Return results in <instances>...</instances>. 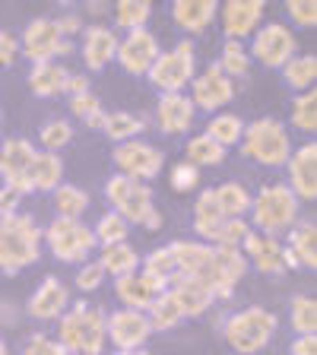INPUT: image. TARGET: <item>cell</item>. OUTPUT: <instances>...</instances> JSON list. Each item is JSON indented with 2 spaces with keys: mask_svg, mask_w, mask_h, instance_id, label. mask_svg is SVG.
<instances>
[{
  "mask_svg": "<svg viewBox=\"0 0 317 355\" xmlns=\"http://www.w3.org/2000/svg\"><path fill=\"white\" fill-rule=\"evenodd\" d=\"M54 22H58L60 35L70 38V42H74L76 32H83V16L80 13H60V16H54Z\"/></svg>",
  "mask_w": 317,
  "mask_h": 355,
  "instance_id": "f5cc1de1",
  "label": "cell"
},
{
  "mask_svg": "<svg viewBox=\"0 0 317 355\" xmlns=\"http://www.w3.org/2000/svg\"><path fill=\"white\" fill-rule=\"evenodd\" d=\"M111 16H114V26L127 32H137V29H146L149 16H153V3L149 0H118L111 7Z\"/></svg>",
  "mask_w": 317,
  "mask_h": 355,
  "instance_id": "d6a6232c",
  "label": "cell"
},
{
  "mask_svg": "<svg viewBox=\"0 0 317 355\" xmlns=\"http://www.w3.org/2000/svg\"><path fill=\"white\" fill-rule=\"evenodd\" d=\"M302 200L289 191L286 181H273V184H264L251 200V225L254 232H264V235H280L289 232L302 216H298Z\"/></svg>",
  "mask_w": 317,
  "mask_h": 355,
  "instance_id": "8992f818",
  "label": "cell"
},
{
  "mask_svg": "<svg viewBox=\"0 0 317 355\" xmlns=\"http://www.w3.org/2000/svg\"><path fill=\"white\" fill-rule=\"evenodd\" d=\"M44 229L29 213H13L0 219V273H19L42 257Z\"/></svg>",
  "mask_w": 317,
  "mask_h": 355,
  "instance_id": "6da1fadb",
  "label": "cell"
},
{
  "mask_svg": "<svg viewBox=\"0 0 317 355\" xmlns=\"http://www.w3.org/2000/svg\"><path fill=\"white\" fill-rule=\"evenodd\" d=\"M105 333H108L111 346L121 349V352H127V349H146V340L153 336V324H149L146 311L121 308L105 318Z\"/></svg>",
  "mask_w": 317,
  "mask_h": 355,
  "instance_id": "4fadbf2b",
  "label": "cell"
},
{
  "mask_svg": "<svg viewBox=\"0 0 317 355\" xmlns=\"http://www.w3.org/2000/svg\"><path fill=\"white\" fill-rule=\"evenodd\" d=\"M111 355H153V352H146V349H127V352H121V349H114Z\"/></svg>",
  "mask_w": 317,
  "mask_h": 355,
  "instance_id": "6f0895ef",
  "label": "cell"
},
{
  "mask_svg": "<svg viewBox=\"0 0 317 355\" xmlns=\"http://www.w3.org/2000/svg\"><path fill=\"white\" fill-rule=\"evenodd\" d=\"M80 54H83V64L89 70H105V67L114 60L118 54V32L105 26V22H92V26H83L80 32Z\"/></svg>",
  "mask_w": 317,
  "mask_h": 355,
  "instance_id": "ac0fdd59",
  "label": "cell"
},
{
  "mask_svg": "<svg viewBox=\"0 0 317 355\" xmlns=\"http://www.w3.org/2000/svg\"><path fill=\"white\" fill-rule=\"evenodd\" d=\"M70 111H74L80 121H89L92 114L102 111V102H98V96L89 89V92H83V96H70Z\"/></svg>",
  "mask_w": 317,
  "mask_h": 355,
  "instance_id": "f907efd6",
  "label": "cell"
},
{
  "mask_svg": "<svg viewBox=\"0 0 317 355\" xmlns=\"http://www.w3.org/2000/svg\"><path fill=\"white\" fill-rule=\"evenodd\" d=\"M98 263H102L105 276H114V279H121V276H130L140 270L143 257L137 254V248L127 241L121 244H108V248H102V257H98Z\"/></svg>",
  "mask_w": 317,
  "mask_h": 355,
  "instance_id": "f1b7e54d",
  "label": "cell"
},
{
  "mask_svg": "<svg viewBox=\"0 0 317 355\" xmlns=\"http://www.w3.org/2000/svg\"><path fill=\"white\" fill-rule=\"evenodd\" d=\"M248 54H251V60L270 67V70H282L298 54V38L286 22H266L254 32Z\"/></svg>",
  "mask_w": 317,
  "mask_h": 355,
  "instance_id": "30bf717a",
  "label": "cell"
},
{
  "mask_svg": "<svg viewBox=\"0 0 317 355\" xmlns=\"http://www.w3.org/2000/svg\"><path fill=\"white\" fill-rule=\"evenodd\" d=\"M207 137H213L219 146H238L241 143V133H244V121L238 118V114H229V111H219V114H213L207 124Z\"/></svg>",
  "mask_w": 317,
  "mask_h": 355,
  "instance_id": "8d00e7d4",
  "label": "cell"
},
{
  "mask_svg": "<svg viewBox=\"0 0 317 355\" xmlns=\"http://www.w3.org/2000/svg\"><path fill=\"white\" fill-rule=\"evenodd\" d=\"M222 222H225V216H222L219 203H216V193H213V187H209V191H203L197 197V207H194V232L207 244H216Z\"/></svg>",
  "mask_w": 317,
  "mask_h": 355,
  "instance_id": "4316f807",
  "label": "cell"
},
{
  "mask_svg": "<svg viewBox=\"0 0 317 355\" xmlns=\"http://www.w3.org/2000/svg\"><path fill=\"white\" fill-rule=\"evenodd\" d=\"M35 155H38V146L32 140H26V137L0 140V178H3V184L19 191L22 197L32 193L29 168H32V159H35Z\"/></svg>",
  "mask_w": 317,
  "mask_h": 355,
  "instance_id": "7c38bea8",
  "label": "cell"
},
{
  "mask_svg": "<svg viewBox=\"0 0 317 355\" xmlns=\"http://www.w3.org/2000/svg\"><path fill=\"white\" fill-rule=\"evenodd\" d=\"M44 244L51 251L54 260L60 263H86V257L96 251V232L92 225H86L83 219H67V216H58V219L44 229Z\"/></svg>",
  "mask_w": 317,
  "mask_h": 355,
  "instance_id": "52a82bcc",
  "label": "cell"
},
{
  "mask_svg": "<svg viewBox=\"0 0 317 355\" xmlns=\"http://www.w3.org/2000/svg\"><path fill=\"white\" fill-rule=\"evenodd\" d=\"M127 229H130V225H127V219H121L118 213H114V209H111V213H105L102 219L96 222V241L102 244V248H108V244H121V241H127Z\"/></svg>",
  "mask_w": 317,
  "mask_h": 355,
  "instance_id": "ee69618b",
  "label": "cell"
},
{
  "mask_svg": "<svg viewBox=\"0 0 317 355\" xmlns=\"http://www.w3.org/2000/svg\"><path fill=\"white\" fill-rule=\"evenodd\" d=\"M289 124L302 133H314L317 130V92L314 89H305L292 98V108H289Z\"/></svg>",
  "mask_w": 317,
  "mask_h": 355,
  "instance_id": "d590c367",
  "label": "cell"
},
{
  "mask_svg": "<svg viewBox=\"0 0 317 355\" xmlns=\"http://www.w3.org/2000/svg\"><path fill=\"white\" fill-rule=\"evenodd\" d=\"M216 260H219V279H222V288L235 292V286L241 282V276L248 273V257L241 254V248H219L216 244Z\"/></svg>",
  "mask_w": 317,
  "mask_h": 355,
  "instance_id": "1f68e13d",
  "label": "cell"
},
{
  "mask_svg": "<svg viewBox=\"0 0 317 355\" xmlns=\"http://www.w3.org/2000/svg\"><path fill=\"white\" fill-rule=\"evenodd\" d=\"M292 355H317V340L314 336H295L292 346H289Z\"/></svg>",
  "mask_w": 317,
  "mask_h": 355,
  "instance_id": "db71d44e",
  "label": "cell"
},
{
  "mask_svg": "<svg viewBox=\"0 0 317 355\" xmlns=\"http://www.w3.org/2000/svg\"><path fill=\"white\" fill-rule=\"evenodd\" d=\"M159 51H162V48H159V38L149 29H137V32H127L124 38H118V54H114V60H118L130 76H146L153 60L159 58Z\"/></svg>",
  "mask_w": 317,
  "mask_h": 355,
  "instance_id": "9a60e30c",
  "label": "cell"
},
{
  "mask_svg": "<svg viewBox=\"0 0 317 355\" xmlns=\"http://www.w3.org/2000/svg\"><path fill=\"white\" fill-rule=\"evenodd\" d=\"M89 76L86 73H70V80H67V98L70 96H83V92H89Z\"/></svg>",
  "mask_w": 317,
  "mask_h": 355,
  "instance_id": "11a10c76",
  "label": "cell"
},
{
  "mask_svg": "<svg viewBox=\"0 0 317 355\" xmlns=\"http://www.w3.org/2000/svg\"><path fill=\"white\" fill-rule=\"evenodd\" d=\"M248 232H251L248 219H225L222 222V229H219L216 244H219V248H241V241L248 238Z\"/></svg>",
  "mask_w": 317,
  "mask_h": 355,
  "instance_id": "bcb514c9",
  "label": "cell"
},
{
  "mask_svg": "<svg viewBox=\"0 0 317 355\" xmlns=\"http://www.w3.org/2000/svg\"><path fill=\"white\" fill-rule=\"evenodd\" d=\"M169 292L175 295V302H178V308H181V314H185V320L207 314L216 302V295L203 286V282L187 279V276H175V279L169 282Z\"/></svg>",
  "mask_w": 317,
  "mask_h": 355,
  "instance_id": "cb8c5ba5",
  "label": "cell"
},
{
  "mask_svg": "<svg viewBox=\"0 0 317 355\" xmlns=\"http://www.w3.org/2000/svg\"><path fill=\"white\" fill-rule=\"evenodd\" d=\"M241 254L248 257V263H254V270L266 276H276V273H286V244L280 241L276 235H264V232H248V238L241 241Z\"/></svg>",
  "mask_w": 317,
  "mask_h": 355,
  "instance_id": "d6986e66",
  "label": "cell"
},
{
  "mask_svg": "<svg viewBox=\"0 0 317 355\" xmlns=\"http://www.w3.org/2000/svg\"><path fill=\"white\" fill-rule=\"evenodd\" d=\"M19 51L32 60V64H44V60H58L64 54H74V42L60 35L54 16H35V19L22 29Z\"/></svg>",
  "mask_w": 317,
  "mask_h": 355,
  "instance_id": "9c48e42d",
  "label": "cell"
},
{
  "mask_svg": "<svg viewBox=\"0 0 317 355\" xmlns=\"http://www.w3.org/2000/svg\"><path fill=\"white\" fill-rule=\"evenodd\" d=\"M194 114L197 108L185 92H169V96H159V105H155V127L169 137H178V133L191 130Z\"/></svg>",
  "mask_w": 317,
  "mask_h": 355,
  "instance_id": "7402d4cb",
  "label": "cell"
},
{
  "mask_svg": "<svg viewBox=\"0 0 317 355\" xmlns=\"http://www.w3.org/2000/svg\"><path fill=\"white\" fill-rule=\"evenodd\" d=\"M0 124H3V114H0Z\"/></svg>",
  "mask_w": 317,
  "mask_h": 355,
  "instance_id": "91938a15",
  "label": "cell"
},
{
  "mask_svg": "<svg viewBox=\"0 0 317 355\" xmlns=\"http://www.w3.org/2000/svg\"><path fill=\"white\" fill-rule=\"evenodd\" d=\"M86 13L89 16H105L108 13V7H105L102 0H92V3H86Z\"/></svg>",
  "mask_w": 317,
  "mask_h": 355,
  "instance_id": "9f6ffc18",
  "label": "cell"
},
{
  "mask_svg": "<svg viewBox=\"0 0 317 355\" xmlns=\"http://www.w3.org/2000/svg\"><path fill=\"white\" fill-rule=\"evenodd\" d=\"M197 76V54H194L191 42H178L169 51H159V58L153 60L146 80L153 83L162 96L169 92H185L191 86V80Z\"/></svg>",
  "mask_w": 317,
  "mask_h": 355,
  "instance_id": "ba28073f",
  "label": "cell"
},
{
  "mask_svg": "<svg viewBox=\"0 0 317 355\" xmlns=\"http://www.w3.org/2000/svg\"><path fill=\"white\" fill-rule=\"evenodd\" d=\"M219 16V3L216 0H175L171 3V19L178 29H185L187 35H200L213 26Z\"/></svg>",
  "mask_w": 317,
  "mask_h": 355,
  "instance_id": "603a6c76",
  "label": "cell"
},
{
  "mask_svg": "<svg viewBox=\"0 0 317 355\" xmlns=\"http://www.w3.org/2000/svg\"><path fill=\"white\" fill-rule=\"evenodd\" d=\"M105 197L114 207V213L121 219H127V225H146L149 232H155L162 225V216L153 207V187L146 181L127 175H111L105 181Z\"/></svg>",
  "mask_w": 317,
  "mask_h": 355,
  "instance_id": "277c9868",
  "label": "cell"
},
{
  "mask_svg": "<svg viewBox=\"0 0 317 355\" xmlns=\"http://www.w3.org/2000/svg\"><path fill=\"white\" fill-rule=\"evenodd\" d=\"M191 105L200 111H213L219 114L222 105H229L235 98V83L219 70V64H209L203 73H197L191 80Z\"/></svg>",
  "mask_w": 317,
  "mask_h": 355,
  "instance_id": "5bb4252c",
  "label": "cell"
},
{
  "mask_svg": "<svg viewBox=\"0 0 317 355\" xmlns=\"http://www.w3.org/2000/svg\"><path fill=\"white\" fill-rule=\"evenodd\" d=\"M51 197H54V209H58V216H67V219H80V216L89 209V193L76 184L54 187Z\"/></svg>",
  "mask_w": 317,
  "mask_h": 355,
  "instance_id": "ab89813d",
  "label": "cell"
},
{
  "mask_svg": "<svg viewBox=\"0 0 317 355\" xmlns=\"http://www.w3.org/2000/svg\"><path fill=\"white\" fill-rule=\"evenodd\" d=\"M111 159L118 165V175L137 178V181H153V178H159L165 168V153L159 146H153L149 140H143V137L118 143L114 153H111Z\"/></svg>",
  "mask_w": 317,
  "mask_h": 355,
  "instance_id": "8fae6325",
  "label": "cell"
},
{
  "mask_svg": "<svg viewBox=\"0 0 317 355\" xmlns=\"http://www.w3.org/2000/svg\"><path fill=\"white\" fill-rule=\"evenodd\" d=\"M67 308H70V292H67V282L60 276H44L26 302V314L32 320H42V324L58 320Z\"/></svg>",
  "mask_w": 317,
  "mask_h": 355,
  "instance_id": "e0dca14e",
  "label": "cell"
},
{
  "mask_svg": "<svg viewBox=\"0 0 317 355\" xmlns=\"http://www.w3.org/2000/svg\"><path fill=\"white\" fill-rule=\"evenodd\" d=\"M146 318H149V324H153V330H171V327H178L181 320H185V314H181V308H178L175 295L165 288L162 295L146 308Z\"/></svg>",
  "mask_w": 317,
  "mask_h": 355,
  "instance_id": "60d3db41",
  "label": "cell"
},
{
  "mask_svg": "<svg viewBox=\"0 0 317 355\" xmlns=\"http://www.w3.org/2000/svg\"><path fill=\"white\" fill-rule=\"evenodd\" d=\"M216 64H219V70L229 76L232 83L241 80V76H248L251 73V54H248V44L225 38V44H222V58L216 60Z\"/></svg>",
  "mask_w": 317,
  "mask_h": 355,
  "instance_id": "e575fe53",
  "label": "cell"
},
{
  "mask_svg": "<svg viewBox=\"0 0 317 355\" xmlns=\"http://www.w3.org/2000/svg\"><path fill=\"white\" fill-rule=\"evenodd\" d=\"M264 13H266L264 0H229L222 7V32L232 42H244L248 35H254L260 29Z\"/></svg>",
  "mask_w": 317,
  "mask_h": 355,
  "instance_id": "ffe728a7",
  "label": "cell"
},
{
  "mask_svg": "<svg viewBox=\"0 0 317 355\" xmlns=\"http://www.w3.org/2000/svg\"><path fill=\"white\" fill-rule=\"evenodd\" d=\"M102 282H105V270L98 260L80 263V270H76V288H80V292H96Z\"/></svg>",
  "mask_w": 317,
  "mask_h": 355,
  "instance_id": "681fc988",
  "label": "cell"
},
{
  "mask_svg": "<svg viewBox=\"0 0 317 355\" xmlns=\"http://www.w3.org/2000/svg\"><path fill=\"white\" fill-rule=\"evenodd\" d=\"M29 184H32V193L35 191L51 193L54 187L64 184V162H60L58 153L38 149V155L32 159V168H29Z\"/></svg>",
  "mask_w": 317,
  "mask_h": 355,
  "instance_id": "484cf974",
  "label": "cell"
},
{
  "mask_svg": "<svg viewBox=\"0 0 317 355\" xmlns=\"http://www.w3.org/2000/svg\"><path fill=\"white\" fill-rule=\"evenodd\" d=\"M19 203H22V193L19 191H13L10 184L0 187V219H3V216L19 213Z\"/></svg>",
  "mask_w": 317,
  "mask_h": 355,
  "instance_id": "816d5d0a",
  "label": "cell"
},
{
  "mask_svg": "<svg viewBox=\"0 0 317 355\" xmlns=\"http://www.w3.org/2000/svg\"><path fill=\"white\" fill-rule=\"evenodd\" d=\"M276 330H280V318L276 311L260 308V304H251V308L235 311L232 318H225L222 324V336L235 352L241 355H257L264 352L270 343H273Z\"/></svg>",
  "mask_w": 317,
  "mask_h": 355,
  "instance_id": "3957f363",
  "label": "cell"
},
{
  "mask_svg": "<svg viewBox=\"0 0 317 355\" xmlns=\"http://www.w3.org/2000/svg\"><path fill=\"white\" fill-rule=\"evenodd\" d=\"M289 324L298 336H314L317 333V302L314 295H295L289 302Z\"/></svg>",
  "mask_w": 317,
  "mask_h": 355,
  "instance_id": "f35d334b",
  "label": "cell"
},
{
  "mask_svg": "<svg viewBox=\"0 0 317 355\" xmlns=\"http://www.w3.org/2000/svg\"><path fill=\"white\" fill-rule=\"evenodd\" d=\"M169 181H171V187H175L178 193H187V191H194V187L200 184V168L197 165H191V162H178V165H171Z\"/></svg>",
  "mask_w": 317,
  "mask_h": 355,
  "instance_id": "7dc6e473",
  "label": "cell"
},
{
  "mask_svg": "<svg viewBox=\"0 0 317 355\" xmlns=\"http://www.w3.org/2000/svg\"><path fill=\"white\" fill-rule=\"evenodd\" d=\"M0 67H3V64H0Z\"/></svg>",
  "mask_w": 317,
  "mask_h": 355,
  "instance_id": "94428289",
  "label": "cell"
},
{
  "mask_svg": "<svg viewBox=\"0 0 317 355\" xmlns=\"http://www.w3.org/2000/svg\"><path fill=\"white\" fill-rule=\"evenodd\" d=\"M282 80L295 92H305V89H314V80H317V58L314 54H295L282 67Z\"/></svg>",
  "mask_w": 317,
  "mask_h": 355,
  "instance_id": "74e56055",
  "label": "cell"
},
{
  "mask_svg": "<svg viewBox=\"0 0 317 355\" xmlns=\"http://www.w3.org/2000/svg\"><path fill=\"white\" fill-rule=\"evenodd\" d=\"M67 80H70V70L64 64H58V60L32 64V70H29V89H32V96H38V98L67 96Z\"/></svg>",
  "mask_w": 317,
  "mask_h": 355,
  "instance_id": "d4e9b609",
  "label": "cell"
},
{
  "mask_svg": "<svg viewBox=\"0 0 317 355\" xmlns=\"http://www.w3.org/2000/svg\"><path fill=\"white\" fill-rule=\"evenodd\" d=\"M286 248L295 254L298 266L314 270L317 266V225H314V219H298L295 225L289 229Z\"/></svg>",
  "mask_w": 317,
  "mask_h": 355,
  "instance_id": "83f0119b",
  "label": "cell"
},
{
  "mask_svg": "<svg viewBox=\"0 0 317 355\" xmlns=\"http://www.w3.org/2000/svg\"><path fill=\"white\" fill-rule=\"evenodd\" d=\"M187 159L185 162L197 165V168H209V165H222L225 162V146H219V143L213 140V137H207V133H197V137H191L185 146Z\"/></svg>",
  "mask_w": 317,
  "mask_h": 355,
  "instance_id": "836d02e7",
  "label": "cell"
},
{
  "mask_svg": "<svg viewBox=\"0 0 317 355\" xmlns=\"http://www.w3.org/2000/svg\"><path fill=\"white\" fill-rule=\"evenodd\" d=\"M213 193H216V203H219L225 219H244V216L251 213L254 193L244 184H238V181H225V184L213 187Z\"/></svg>",
  "mask_w": 317,
  "mask_h": 355,
  "instance_id": "f546056e",
  "label": "cell"
},
{
  "mask_svg": "<svg viewBox=\"0 0 317 355\" xmlns=\"http://www.w3.org/2000/svg\"><path fill=\"white\" fill-rule=\"evenodd\" d=\"M19 355H67V349L60 346L54 336H44V333H32L29 340L22 343Z\"/></svg>",
  "mask_w": 317,
  "mask_h": 355,
  "instance_id": "c3c4849f",
  "label": "cell"
},
{
  "mask_svg": "<svg viewBox=\"0 0 317 355\" xmlns=\"http://www.w3.org/2000/svg\"><path fill=\"white\" fill-rule=\"evenodd\" d=\"M286 13H289V19L295 22L298 29H314L317 26V3L314 0H289Z\"/></svg>",
  "mask_w": 317,
  "mask_h": 355,
  "instance_id": "f6af8a7d",
  "label": "cell"
},
{
  "mask_svg": "<svg viewBox=\"0 0 317 355\" xmlns=\"http://www.w3.org/2000/svg\"><path fill=\"white\" fill-rule=\"evenodd\" d=\"M165 288H169L165 282L153 279V276L143 273V270L114 279V295L121 298V304H124V308H133V311H146L155 298L162 295Z\"/></svg>",
  "mask_w": 317,
  "mask_h": 355,
  "instance_id": "44dd1931",
  "label": "cell"
},
{
  "mask_svg": "<svg viewBox=\"0 0 317 355\" xmlns=\"http://www.w3.org/2000/svg\"><path fill=\"white\" fill-rule=\"evenodd\" d=\"M102 308H92L86 302H76L58 318V336L54 340L67 349V355H102L108 333H105Z\"/></svg>",
  "mask_w": 317,
  "mask_h": 355,
  "instance_id": "7a4b0ae2",
  "label": "cell"
},
{
  "mask_svg": "<svg viewBox=\"0 0 317 355\" xmlns=\"http://www.w3.org/2000/svg\"><path fill=\"white\" fill-rule=\"evenodd\" d=\"M102 130L108 140L127 143V140H137V137L146 130V118H143V114H133V111H111V114H105Z\"/></svg>",
  "mask_w": 317,
  "mask_h": 355,
  "instance_id": "4dcf8cb0",
  "label": "cell"
},
{
  "mask_svg": "<svg viewBox=\"0 0 317 355\" xmlns=\"http://www.w3.org/2000/svg\"><path fill=\"white\" fill-rule=\"evenodd\" d=\"M38 140H42L44 153H58V149L70 146V140H74V124H70L67 118L44 121L42 130H38Z\"/></svg>",
  "mask_w": 317,
  "mask_h": 355,
  "instance_id": "7bdbcfd3",
  "label": "cell"
},
{
  "mask_svg": "<svg viewBox=\"0 0 317 355\" xmlns=\"http://www.w3.org/2000/svg\"><path fill=\"white\" fill-rule=\"evenodd\" d=\"M286 171H289V191L295 193L298 200L311 203L317 197V146L314 140L302 143L298 149H292V155L286 159Z\"/></svg>",
  "mask_w": 317,
  "mask_h": 355,
  "instance_id": "2e32d148",
  "label": "cell"
},
{
  "mask_svg": "<svg viewBox=\"0 0 317 355\" xmlns=\"http://www.w3.org/2000/svg\"><path fill=\"white\" fill-rule=\"evenodd\" d=\"M238 146L251 162L264 165V168H282L286 159L292 155V149H295L289 127L276 118H257L251 124H244Z\"/></svg>",
  "mask_w": 317,
  "mask_h": 355,
  "instance_id": "5b68a950",
  "label": "cell"
},
{
  "mask_svg": "<svg viewBox=\"0 0 317 355\" xmlns=\"http://www.w3.org/2000/svg\"><path fill=\"white\" fill-rule=\"evenodd\" d=\"M140 270H143V273H149L153 279H159V282H165V286H169V282L178 276V266H175V257H171V251H169V244H165V248L149 251L146 257H143Z\"/></svg>",
  "mask_w": 317,
  "mask_h": 355,
  "instance_id": "b9f144b4",
  "label": "cell"
},
{
  "mask_svg": "<svg viewBox=\"0 0 317 355\" xmlns=\"http://www.w3.org/2000/svg\"><path fill=\"white\" fill-rule=\"evenodd\" d=\"M0 355H10V346H7V340L0 336Z\"/></svg>",
  "mask_w": 317,
  "mask_h": 355,
  "instance_id": "680465c9",
  "label": "cell"
}]
</instances>
